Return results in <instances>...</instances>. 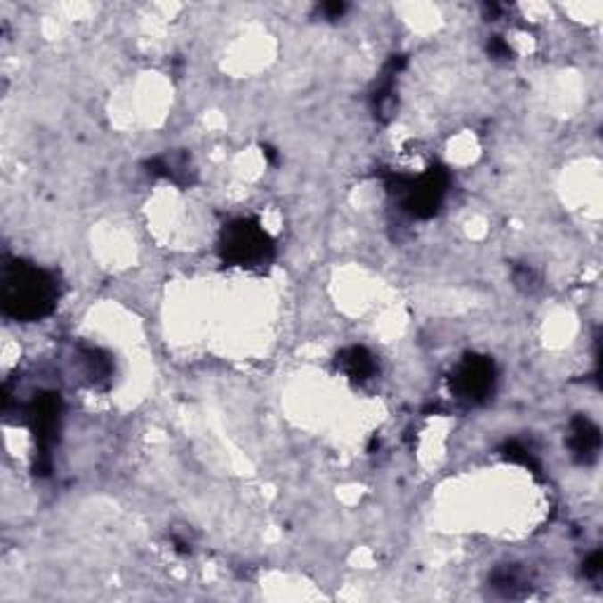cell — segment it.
I'll use <instances>...</instances> for the list:
<instances>
[{
    "mask_svg": "<svg viewBox=\"0 0 603 603\" xmlns=\"http://www.w3.org/2000/svg\"><path fill=\"white\" fill-rule=\"evenodd\" d=\"M3 311L14 321H40L54 311L60 300V283L53 271L36 264L12 262L3 269Z\"/></svg>",
    "mask_w": 603,
    "mask_h": 603,
    "instance_id": "1",
    "label": "cell"
},
{
    "mask_svg": "<svg viewBox=\"0 0 603 603\" xmlns=\"http://www.w3.org/2000/svg\"><path fill=\"white\" fill-rule=\"evenodd\" d=\"M219 255H222L224 264H229V267L262 271L274 260L276 248L260 222L241 217L224 227L222 238H219Z\"/></svg>",
    "mask_w": 603,
    "mask_h": 603,
    "instance_id": "2",
    "label": "cell"
},
{
    "mask_svg": "<svg viewBox=\"0 0 603 603\" xmlns=\"http://www.w3.org/2000/svg\"><path fill=\"white\" fill-rule=\"evenodd\" d=\"M448 186H450V175L441 165H432L415 178L392 175V179H389V191L399 201L401 211L408 212L415 219H429V217L436 215L443 205Z\"/></svg>",
    "mask_w": 603,
    "mask_h": 603,
    "instance_id": "3",
    "label": "cell"
},
{
    "mask_svg": "<svg viewBox=\"0 0 603 603\" xmlns=\"http://www.w3.org/2000/svg\"><path fill=\"white\" fill-rule=\"evenodd\" d=\"M27 415V425L33 432L36 446H38L40 462L36 465V472L45 474L50 469V450L60 439L62 429V399L60 393L54 392H40L36 393L24 408Z\"/></svg>",
    "mask_w": 603,
    "mask_h": 603,
    "instance_id": "4",
    "label": "cell"
},
{
    "mask_svg": "<svg viewBox=\"0 0 603 603\" xmlns=\"http://www.w3.org/2000/svg\"><path fill=\"white\" fill-rule=\"evenodd\" d=\"M495 363L488 356L469 354L458 363L450 375V392L469 406H479L495 392Z\"/></svg>",
    "mask_w": 603,
    "mask_h": 603,
    "instance_id": "5",
    "label": "cell"
},
{
    "mask_svg": "<svg viewBox=\"0 0 603 603\" xmlns=\"http://www.w3.org/2000/svg\"><path fill=\"white\" fill-rule=\"evenodd\" d=\"M566 443H568V450H571L577 465H591L599 458V450H601V432H599V426L590 417L577 415L571 420V426H568Z\"/></svg>",
    "mask_w": 603,
    "mask_h": 603,
    "instance_id": "6",
    "label": "cell"
},
{
    "mask_svg": "<svg viewBox=\"0 0 603 603\" xmlns=\"http://www.w3.org/2000/svg\"><path fill=\"white\" fill-rule=\"evenodd\" d=\"M337 368H340L342 373L347 375L351 382H370L377 373V361H375V356L368 351L366 347H347L342 349L340 354H337Z\"/></svg>",
    "mask_w": 603,
    "mask_h": 603,
    "instance_id": "7",
    "label": "cell"
},
{
    "mask_svg": "<svg viewBox=\"0 0 603 603\" xmlns=\"http://www.w3.org/2000/svg\"><path fill=\"white\" fill-rule=\"evenodd\" d=\"M491 584L502 597L509 599L525 597L528 590H531V580L518 566H500L498 571H492Z\"/></svg>",
    "mask_w": 603,
    "mask_h": 603,
    "instance_id": "8",
    "label": "cell"
},
{
    "mask_svg": "<svg viewBox=\"0 0 603 603\" xmlns=\"http://www.w3.org/2000/svg\"><path fill=\"white\" fill-rule=\"evenodd\" d=\"M151 175H161V178L172 179L175 184H189L191 182V163L186 153H165L153 161H149Z\"/></svg>",
    "mask_w": 603,
    "mask_h": 603,
    "instance_id": "9",
    "label": "cell"
},
{
    "mask_svg": "<svg viewBox=\"0 0 603 603\" xmlns=\"http://www.w3.org/2000/svg\"><path fill=\"white\" fill-rule=\"evenodd\" d=\"M80 361H83V375H86V380L90 382L92 387H97L99 382H104L112 377V361H109V356L104 351H99V349L86 347L80 349Z\"/></svg>",
    "mask_w": 603,
    "mask_h": 603,
    "instance_id": "10",
    "label": "cell"
},
{
    "mask_svg": "<svg viewBox=\"0 0 603 603\" xmlns=\"http://www.w3.org/2000/svg\"><path fill=\"white\" fill-rule=\"evenodd\" d=\"M502 455H505L509 462H516V465L528 467L531 472H540L538 459L533 458V452L521 443V441H507L505 448H502Z\"/></svg>",
    "mask_w": 603,
    "mask_h": 603,
    "instance_id": "11",
    "label": "cell"
},
{
    "mask_svg": "<svg viewBox=\"0 0 603 603\" xmlns=\"http://www.w3.org/2000/svg\"><path fill=\"white\" fill-rule=\"evenodd\" d=\"M584 577L587 580H591V582H599L601 580V573H603V558H601V551H594L587 561H584V568H582Z\"/></svg>",
    "mask_w": 603,
    "mask_h": 603,
    "instance_id": "12",
    "label": "cell"
},
{
    "mask_svg": "<svg viewBox=\"0 0 603 603\" xmlns=\"http://www.w3.org/2000/svg\"><path fill=\"white\" fill-rule=\"evenodd\" d=\"M488 53H491V57H495V60H509V57H512V50H509V45H507L500 36H492V38L488 40Z\"/></svg>",
    "mask_w": 603,
    "mask_h": 603,
    "instance_id": "13",
    "label": "cell"
},
{
    "mask_svg": "<svg viewBox=\"0 0 603 603\" xmlns=\"http://www.w3.org/2000/svg\"><path fill=\"white\" fill-rule=\"evenodd\" d=\"M514 281H516V285H521V288H533V285H535V274H533V269H528V267H516V269H514Z\"/></svg>",
    "mask_w": 603,
    "mask_h": 603,
    "instance_id": "14",
    "label": "cell"
},
{
    "mask_svg": "<svg viewBox=\"0 0 603 603\" xmlns=\"http://www.w3.org/2000/svg\"><path fill=\"white\" fill-rule=\"evenodd\" d=\"M318 10H321L323 17H328V20H340L342 14L347 12V5H344V3H323Z\"/></svg>",
    "mask_w": 603,
    "mask_h": 603,
    "instance_id": "15",
    "label": "cell"
}]
</instances>
